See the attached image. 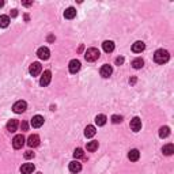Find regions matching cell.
<instances>
[{
  "mask_svg": "<svg viewBox=\"0 0 174 174\" xmlns=\"http://www.w3.org/2000/svg\"><path fill=\"white\" fill-rule=\"evenodd\" d=\"M169 59H170V54H169V52L165 49H158L154 54V60H155V63H158V64H165V63L169 61Z\"/></svg>",
  "mask_w": 174,
  "mask_h": 174,
  "instance_id": "cell-1",
  "label": "cell"
},
{
  "mask_svg": "<svg viewBox=\"0 0 174 174\" xmlns=\"http://www.w3.org/2000/svg\"><path fill=\"white\" fill-rule=\"evenodd\" d=\"M84 59H86L87 61H97L99 59V50L97 48H88L86 50V53H84Z\"/></svg>",
  "mask_w": 174,
  "mask_h": 174,
  "instance_id": "cell-2",
  "label": "cell"
},
{
  "mask_svg": "<svg viewBox=\"0 0 174 174\" xmlns=\"http://www.w3.org/2000/svg\"><path fill=\"white\" fill-rule=\"evenodd\" d=\"M23 144H25V138H23V135H16L15 138L12 139V147L15 150H21L22 147H23Z\"/></svg>",
  "mask_w": 174,
  "mask_h": 174,
  "instance_id": "cell-3",
  "label": "cell"
},
{
  "mask_svg": "<svg viewBox=\"0 0 174 174\" xmlns=\"http://www.w3.org/2000/svg\"><path fill=\"white\" fill-rule=\"evenodd\" d=\"M37 56H38L41 60H48L50 56V50L48 49L46 46H41L38 50H37Z\"/></svg>",
  "mask_w": 174,
  "mask_h": 174,
  "instance_id": "cell-4",
  "label": "cell"
},
{
  "mask_svg": "<svg viewBox=\"0 0 174 174\" xmlns=\"http://www.w3.org/2000/svg\"><path fill=\"white\" fill-rule=\"evenodd\" d=\"M26 108H27V103H26L25 101H18L14 103V106H12V110L15 113H23Z\"/></svg>",
  "mask_w": 174,
  "mask_h": 174,
  "instance_id": "cell-5",
  "label": "cell"
},
{
  "mask_svg": "<svg viewBox=\"0 0 174 174\" xmlns=\"http://www.w3.org/2000/svg\"><path fill=\"white\" fill-rule=\"evenodd\" d=\"M42 71V67L40 63H33V64L30 65V68H29V72H30V75L33 76H37V75H40Z\"/></svg>",
  "mask_w": 174,
  "mask_h": 174,
  "instance_id": "cell-6",
  "label": "cell"
},
{
  "mask_svg": "<svg viewBox=\"0 0 174 174\" xmlns=\"http://www.w3.org/2000/svg\"><path fill=\"white\" fill-rule=\"evenodd\" d=\"M131 129L133 132H139L142 129V120L139 117H133L131 120Z\"/></svg>",
  "mask_w": 174,
  "mask_h": 174,
  "instance_id": "cell-7",
  "label": "cell"
},
{
  "mask_svg": "<svg viewBox=\"0 0 174 174\" xmlns=\"http://www.w3.org/2000/svg\"><path fill=\"white\" fill-rule=\"evenodd\" d=\"M50 79H52V72L50 71H45L44 72V75L41 76V79H40V84H41L42 87L48 86V84L50 83Z\"/></svg>",
  "mask_w": 174,
  "mask_h": 174,
  "instance_id": "cell-8",
  "label": "cell"
},
{
  "mask_svg": "<svg viewBox=\"0 0 174 174\" xmlns=\"http://www.w3.org/2000/svg\"><path fill=\"white\" fill-rule=\"evenodd\" d=\"M68 68H69V72H71V73H76L80 69V61L76 60V59H73V60L69 61Z\"/></svg>",
  "mask_w": 174,
  "mask_h": 174,
  "instance_id": "cell-9",
  "label": "cell"
},
{
  "mask_svg": "<svg viewBox=\"0 0 174 174\" xmlns=\"http://www.w3.org/2000/svg\"><path fill=\"white\" fill-rule=\"evenodd\" d=\"M99 73H101V76H102V78H109V76L113 73L112 65H109V64L102 65V68H101V71H99Z\"/></svg>",
  "mask_w": 174,
  "mask_h": 174,
  "instance_id": "cell-10",
  "label": "cell"
},
{
  "mask_svg": "<svg viewBox=\"0 0 174 174\" xmlns=\"http://www.w3.org/2000/svg\"><path fill=\"white\" fill-rule=\"evenodd\" d=\"M44 117L42 116H40V114H37V116L33 117V120H31V127L33 128H40V127H42L44 125Z\"/></svg>",
  "mask_w": 174,
  "mask_h": 174,
  "instance_id": "cell-11",
  "label": "cell"
},
{
  "mask_svg": "<svg viewBox=\"0 0 174 174\" xmlns=\"http://www.w3.org/2000/svg\"><path fill=\"white\" fill-rule=\"evenodd\" d=\"M144 49H146V44L143 41H136L132 45V52H135V53H142Z\"/></svg>",
  "mask_w": 174,
  "mask_h": 174,
  "instance_id": "cell-12",
  "label": "cell"
},
{
  "mask_svg": "<svg viewBox=\"0 0 174 174\" xmlns=\"http://www.w3.org/2000/svg\"><path fill=\"white\" fill-rule=\"evenodd\" d=\"M40 144V136L38 135H30L27 139V146L29 147H37Z\"/></svg>",
  "mask_w": 174,
  "mask_h": 174,
  "instance_id": "cell-13",
  "label": "cell"
},
{
  "mask_svg": "<svg viewBox=\"0 0 174 174\" xmlns=\"http://www.w3.org/2000/svg\"><path fill=\"white\" fill-rule=\"evenodd\" d=\"M33 172H34V165H33V163L22 165V167H21V173L22 174H31Z\"/></svg>",
  "mask_w": 174,
  "mask_h": 174,
  "instance_id": "cell-14",
  "label": "cell"
},
{
  "mask_svg": "<svg viewBox=\"0 0 174 174\" xmlns=\"http://www.w3.org/2000/svg\"><path fill=\"white\" fill-rule=\"evenodd\" d=\"M80 170H82V165L79 163L78 161H72L71 163H69V172L71 173H79Z\"/></svg>",
  "mask_w": 174,
  "mask_h": 174,
  "instance_id": "cell-15",
  "label": "cell"
},
{
  "mask_svg": "<svg viewBox=\"0 0 174 174\" xmlns=\"http://www.w3.org/2000/svg\"><path fill=\"white\" fill-rule=\"evenodd\" d=\"M76 16V10L73 7H68L65 11H64V18L65 19H73Z\"/></svg>",
  "mask_w": 174,
  "mask_h": 174,
  "instance_id": "cell-16",
  "label": "cell"
},
{
  "mask_svg": "<svg viewBox=\"0 0 174 174\" xmlns=\"http://www.w3.org/2000/svg\"><path fill=\"white\" fill-rule=\"evenodd\" d=\"M95 133H97V129H95L94 125H87L86 129H84V136L86 138H92V136H95Z\"/></svg>",
  "mask_w": 174,
  "mask_h": 174,
  "instance_id": "cell-17",
  "label": "cell"
},
{
  "mask_svg": "<svg viewBox=\"0 0 174 174\" xmlns=\"http://www.w3.org/2000/svg\"><path fill=\"white\" fill-rule=\"evenodd\" d=\"M139 158H140V153L138 150H131L128 153V159H129V161L136 162V161H139Z\"/></svg>",
  "mask_w": 174,
  "mask_h": 174,
  "instance_id": "cell-18",
  "label": "cell"
},
{
  "mask_svg": "<svg viewBox=\"0 0 174 174\" xmlns=\"http://www.w3.org/2000/svg\"><path fill=\"white\" fill-rule=\"evenodd\" d=\"M102 48L106 53H110V52L114 50V42L113 41H105L102 44Z\"/></svg>",
  "mask_w": 174,
  "mask_h": 174,
  "instance_id": "cell-19",
  "label": "cell"
},
{
  "mask_svg": "<svg viewBox=\"0 0 174 174\" xmlns=\"http://www.w3.org/2000/svg\"><path fill=\"white\" fill-rule=\"evenodd\" d=\"M16 128H18V121H16V120H14V118H11L8 123H7V131H10V132H15V131H16Z\"/></svg>",
  "mask_w": 174,
  "mask_h": 174,
  "instance_id": "cell-20",
  "label": "cell"
},
{
  "mask_svg": "<svg viewBox=\"0 0 174 174\" xmlns=\"http://www.w3.org/2000/svg\"><path fill=\"white\" fill-rule=\"evenodd\" d=\"M106 120H108V118H106L105 114H98V116L95 117V124H97L98 127H103V125L106 124Z\"/></svg>",
  "mask_w": 174,
  "mask_h": 174,
  "instance_id": "cell-21",
  "label": "cell"
},
{
  "mask_svg": "<svg viewBox=\"0 0 174 174\" xmlns=\"http://www.w3.org/2000/svg\"><path fill=\"white\" fill-rule=\"evenodd\" d=\"M162 153H163L165 155H172L174 153V146L172 143L166 144V146H163V148H162Z\"/></svg>",
  "mask_w": 174,
  "mask_h": 174,
  "instance_id": "cell-22",
  "label": "cell"
},
{
  "mask_svg": "<svg viewBox=\"0 0 174 174\" xmlns=\"http://www.w3.org/2000/svg\"><path fill=\"white\" fill-rule=\"evenodd\" d=\"M132 65H133V68L135 69H140V68H143V65H144V61H143V59H135V60L132 61Z\"/></svg>",
  "mask_w": 174,
  "mask_h": 174,
  "instance_id": "cell-23",
  "label": "cell"
},
{
  "mask_svg": "<svg viewBox=\"0 0 174 174\" xmlns=\"http://www.w3.org/2000/svg\"><path fill=\"white\" fill-rule=\"evenodd\" d=\"M10 25V18L7 15H0V27H7Z\"/></svg>",
  "mask_w": 174,
  "mask_h": 174,
  "instance_id": "cell-24",
  "label": "cell"
},
{
  "mask_svg": "<svg viewBox=\"0 0 174 174\" xmlns=\"http://www.w3.org/2000/svg\"><path fill=\"white\" fill-rule=\"evenodd\" d=\"M169 135H170V128L169 127H161V129H159V136L163 139V138H167Z\"/></svg>",
  "mask_w": 174,
  "mask_h": 174,
  "instance_id": "cell-25",
  "label": "cell"
},
{
  "mask_svg": "<svg viewBox=\"0 0 174 174\" xmlns=\"http://www.w3.org/2000/svg\"><path fill=\"white\" fill-rule=\"evenodd\" d=\"M86 148L87 151H95V150H98V142H95V140H92V142H88L87 143V146H86Z\"/></svg>",
  "mask_w": 174,
  "mask_h": 174,
  "instance_id": "cell-26",
  "label": "cell"
},
{
  "mask_svg": "<svg viewBox=\"0 0 174 174\" xmlns=\"http://www.w3.org/2000/svg\"><path fill=\"white\" fill-rule=\"evenodd\" d=\"M73 157H75L76 159H79V158H83V157H84V154H83V150H82V148H76L75 151H73Z\"/></svg>",
  "mask_w": 174,
  "mask_h": 174,
  "instance_id": "cell-27",
  "label": "cell"
},
{
  "mask_svg": "<svg viewBox=\"0 0 174 174\" xmlns=\"http://www.w3.org/2000/svg\"><path fill=\"white\" fill-rule=\"evenodd\" d=\"M112 121L114 124H118V123H121L123 121V117L121 116H117V114H114V116H112Z\"/></svg>",
  "mask_w": 174,
  "mask_h": 174,
  "instance_id": "cell-28",
  "label": "cell"
},
{
  "mask_svg": "<svg viewBox=\"0 0 174 174\" xmlns=\"http://www.w3.org/2000/svg\"><path fill=\"white\" fill-rule=\"evenodd\" d=\"M33 157H34V153H33V151H26V153H25V158L26 159H30Z\"/></svg>",
  "mask_w": 174,
  "mask_h": 174,
  "instance_id": "cell-29",
  "label": "cell"
},
{
  "mask_svg": "<svg viewBox=\"0 0 174 174\" xmlns=\"http://www.w3.org/2000/svg\"><path fill=\"white\" fill-rule=\"evenodd\" d=\"M21 128H22V131H27V128H29V125L26 121H22V124H21Z\"/></svg>",
  "mask_w": 174,
  "mask_h": 174,
  "instance_id": "cell-30",
  "label": "cell"
},
{
  "mask_svg": "<svg viewBox=\"0 0 174 174\" xmlns=\"http://www.w3.org/2000/svg\"><path fill=\"white\" fill-rule=\"evenodd\" d=\"M123 63H124V57H117V59H116V64H117V65H121Z\"/></svg>",
  "mask_w": 174,
  "mask_h": 174,
  "instance_id": "cell-31",
  "label": "cell"
},
{
  "mask_svg": "<svg viewBox=\"0 0 174 174\" xmlns=\"http://www.w3.org/2000/svg\"><path fill=\"white\" fill-rule=\"evenodd\" d=\"M33 3L31 2H23V6H26V7H29V6H31Z\"/></svg>",
  "mask_w": 174,
  "mask_h": 174,
  "instance_id": "cell-32",
  "label": "cell"
},
{
  "mask_svg": "<svg viewBox=\"0 0 174 174\" xmlns=\"http://www.w3.org/2000/svg\"><path fill=\"white\" fill-rule=\"evenodd\" d=\"M53 40H54L53 35H49V37H48V41H53Z\"/></svg>",
  "mask_w": 174,
  "mask_h": 174,
  "instance_id": "cell-33",
  "label": "cell"
},
{
  "mask_svg": "<svg viewBox=\"0 0 174 174\" xmlns=\"http://www.w3.org/2000/svg\"><path fill=\"white\" fill-rule=\"evenodd\" d=\"M18 15V12H16V10H12V16H16Z\"/></svg>",
  "mask_w": 174,
  "mask_h": 174,
  "instance_id": "cell-34",
  "label": "cell"
},
{
  "mask_svg": "<svg viewBox=\"0 0 174 174\" xmlns=\"http://www.w3.org/2000/svg\"><path fill=\"white\" fill-rule=\"evenodd\" d=\"M3 6H4V2H2V0H0V8H2Z\"/></svg>",
  "mask_w": 174,
  "mask_h": 174,
  "instance_id": "cell-35",
  "label": "cell"
},
{
  "mask_svg": "<svg viewBox=\"0 0 174 174\" xmlns=\"http://www.w3.org/2000/svg\"><path fill=\"white\" fill-rule=\"evenodd\" d=\"M37 174H42V173H37Z\"/></svg>",
  "mask_w": 174,
  "mask_h": 174,
  "instance_id": "cell-36",
  "label": "cell"
}]
</instances>
